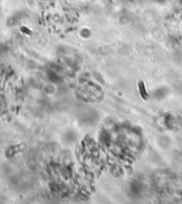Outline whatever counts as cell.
Listing matches in <instances>:
<instances>
[{"mask_svg":"<svg viewBox=\"0 0 182 204\" xmlns=\"http://www.w3.org/2000/svg\"><path fill=\"white\" fill-rule=\"evenodd\" d=\"M139 90L140 95H141L142 99L144 100H147L149 96H148V94L147 93V91H146L145 87H144V82L142 81H140L139 82Z\"/></svg>","mask_w":182,"mask_h":204,"instance_id":"6da1fadb","label":"cell"}]
</instances>
